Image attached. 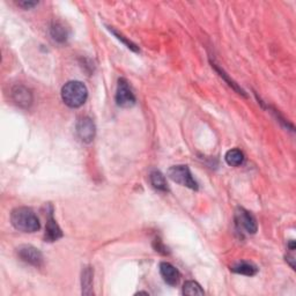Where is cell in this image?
I'll list each match as a JSON object with an SVG mask.
<instances>
[{
  "label": "cell",
  "instance_id": "cell-1",
  "mask_svg": "<svg viewBox=\"0 0 296 296\" xmlns=\"http://www.w3.org/2000/svg\"><path fill=\"white\" fill-rule=\"evenodd\" d=\"M11 221L15 229L24 232H35L41 228L37 215L33 209L28 207H17L13 209Z\"/></svg>",
  "mask_w": 296,
  "mask_h": 296
},
{
  "label": "cell",
  "instance_id": "cell-2",
  "mask_svg": "<svg viewBox=\"0 0 296 296\" xmlns=\"http://www.w3.org/2000/svg\"><path fill=\"white\" fill-rule=\"evenodd\" d=\"M88 97L87 87L81 81H69L61 88V98L70 108H79L84 104Z\"/></svg>",
  "mask_w": 296,
  "mask_h": 296
},
{
  "label": "cell",
  "instance_id": "cell-3",
  "mask_svg": "<svg viewBox=\"0 0 296 296\" xmlns=\"http://www.w3.org/2000/svg\"><path fill=\"white\" fill-rule=\"evenodd\" d=\"M168 176L172 181L189 187L191 190H198V183L192 177V174L187 165H173L168 170Z\"/></svg>",
  "mask_w": 296,
  "mask_h": 296
},
{
  "label": "cell",
  "instance_id": "cell-4",
  "mask_svg": "<svg viewBox=\"0 0 296 296\" xmlns=\"http://www.w3.org/2000/svg\"><path fill=\"white\" fill-rule=\"evenodd\" d=\"M16 252L21 261L29 264V265H33L35 267H41L43 265L42 252L33 245H21L16 249Z\"/></svg>",
  "mask_w": 296,
  "mask_h": 296
},
{
  "label": "cell",
  "instance_id": "cell-5",
  "mask_svg": "<svg viewBox=\"0 0 296 296\" xmlns=\"http://www.w3.org/2000/svg\"><path fill=\"white\" fill-rule=\"evenodd\" d=\"M116 103H117L118 107L122 108H130L136 103V96H134L131 87H130L126 80L123 78L118 80L117 92H116Z\"/></svg>",
  "mask_w": 296,
  "mask_h": 296
},
{
  "label": "cell",
  "instance_id": "cell-6",
  "mask_svg": "<svg viewBox=\"0 0 296 296\" xmlns=\"http://www.w3.org/2000/svg\"><path fill=\"white\" fill-rule=\"evenodd\" d=\"M236 225L239 226L242 229H244L248 234H256V231L258 229L257 221L256 218L251 214L249 210H246L242 207H239L236 210L235 214Z\"/></svg>",
  "mask_w": 296,
  "mask_h": 296
},
{
  "label": "cell",
  "instance_id": "cell-7",
  "mask_svg": "<svg viewBox=\"0 0 296 296\" xmlns=\"http://www.w3.org/2000/svg\"><path fill=\"white\" fill-rule=\"evenodd\" d=\"M77 133L80 140L84 143H89L94 140L96 133L95 124L89 117H82L77 124Z\"/></svg>",
  "mask_w": 296,
  "mask_h": 296
},
{
  "label": "cell",
  "instance_id": "cell-8",
  "mask_svg": "<svg viewBox=\"0 0 296 296\" xmlns=\"http://www.w3.org/2000/svg\"><path fill=\"white\" fill-rule=\"evenodd\" d=\"M12 98L21 108H29L33 103V94L25 86H15L12 89Z\"/></svg>",
  "mask_w": 296,
  "mask_h": 296
},
{
  "label": "cell",
  "instance_id": "cell-9",
  "mask_svg": "<svg viewBox=\"0 0 296 296\" xmlns=\"http://www.w3.org/2000/svg\"><path fill=\"white\" fill-rule=\"evenodd\" d=\"M160 273L161 276H162L163 280L170 286L177 285L179 279H181V273H179V271L174 265L167 262H162L160 264Z\"/></svg>",
  "mask_w": 296,
  "mask_h": 296
},
{
  "label": "cell",
  "instance_id": "cell-10",
  "mask_svg": "<svg viewBox=\"0 0 296 296\" xmlns=\"http://www.w3.org/2000/svg\"><path fill=\"white\" fill-rule=\"evenodd\" d=\"M62 237V231L60 227L58 226L57 221L52 215V209L49 212L47 226H46V234H44V240L46 242H55Z\"/></svg>",
  "mask_w": 296,
  "mask_h": 296
},
{
  "label": "cell",
  "instance_id": "cell-11",
  "mask_svg": "<svg viewBox=\"0 0 296 296\" xmlns=\"http://www.w3.org/2000/svg\"><path fill=\"white\" fill-rule=\"evenodd\" d=\"M93 277L94 271L91 266L84 267L81 274V286H82V294L83 295H92L93 294Z\"/></svg>",
  "mask_w": 296,
  "mask_h": 296
},
{
  "label": "cell",
  "instance_id": "cell-12",
  "mask_svg": "<svg viewBox=\"0 0 296 296\" xmlns=\"http://www.w3.org/2000/svg\"><path fill=\"white\" fill-rule=\"evenodd\" d=\"M231 271L235 273H239V274L242 276H246V277H252L257 273L258 268L256 265H253L252 263L249 262H240L235 264L234 266L231 267Z\"/></svg>",
  "mask_w": 296,
  "mask_h": 296
},
{
  "label": "cell",
  "instance_id": "cell-13",
  "mask_svg": "<svg viewBox=\"0 0 296 296\" xmlns=\"http://www.w3.org/2000/svg\"><path fill=\"white\" fill-rule=\"evenodd\" d=\"M50 31L53 39L57 42L62 43L69 37V29H67L61 22H55V24L51 26Z\"/></svg>",
  "mask_w": 296,
  "mask_h": 296
},
{
  "label": "cell",
  "instance_id": "cell-14",
  "mask_svg": "<svg viewBox=\"0 0 296 296\" xmlns=\"http://www.w3.org/2000/svg\"><path fill=\"white\" fill-rule=\"evenodd\" d=\"M225 160L228 164L231 165V167H239V165L244 162V154L242 153L240 150L234 148V150L227 152Z\"/></svg>",
  "mask_w": 296,
  "mask_h": 296
},
{
  "label": "cell",
  "instance_id": "cell-15",
  "mask_svg": "<svg viewBox=\"0 0 296 296\" xmlns=\"http://www.w3.org/2000/svg\"><path fill=\"white\" fill-rule=\"evenodd\" d=\"M151 183L153 187H155L156 190L159 191H168V185H167V181H165V177L160 172H153L151 174L150 176Z\"/></svg>",
  "mask_w": 296,
  "mask_h": 296
},
{
  "label": "cell",
  "instance_id": "cell-16",
  "mask_svg": "<svg viewBox=\"0 0 296 296\" xmlns=\"http://www.w3.org/2000/svg\"><path fill=\"white\" fill-rule=\"evenodd\" d=\"M184 295H204L205 291L196 281H186L183 286Z\"/></svg>",
  "mask_w": 296,
  "mask_h": 296
},
{
  "label": "cell",
  "instance_id": "cell-17",
  "mask_svg": "<svg viewBox=\"0 0 296 296\" xmlns=\"http://www.w3.org/2000/svg\"><path fill=\"white\" fill-rule=\"evenodd\" d=\"M108 29H109V30L111 31V33H113V34L116 36V37H117V38L119 39V41H122L129 49H131V50L136 51V52H139V49H138V47L136 46V44H133L131 41H129V39L125 38L123 35H120L119 33H117V31L111 28V27H109V28H108Z\"/></svg>",
  "mask_w": 296,
  "mask_h": 296
},
{
  "label": "cell",
  "instance_id": "cell-18",
  "mask_svg": "<svg viewBox=\"0 0 296 296\" xmlns=\"http://www.w3.org/2000/svg\"><path fill=\"white\" fill-rule=\"evenodd\" d=\"M17 4H19V6H21L22 8H25V10H30V8H33L37 5L38 3L29 2V0H24V2H19Z\"/></svg>",
  "mask_w": 296,
  "mask_h": 296
},
{
  "label": "cell",
  "instance_id": "cell-19",
  "mask_svg": "<svg viewBox=\"0 0 296 296\" xmlns=\"http://www.w3.org/2000/svg\"><path fill=\"white\" fill-rule=\"evenodd\" d=\"M288 246H289V249H290L291 251H294V250H295V242H294V241H289Z\"/></svg>",
  "mask_w": 296,
  "mask_h": 296
},
{
  "label": "cell",
  "instance_id": "cell-20",
  "mask_svg": "<svg viewBox=\"0 0 296 296\" xmlns=\"http://www.w3.org/2000/svg\"><path fill=\"white\" fill-rule=\"evenodd\" d=\"M287 261H291V262H294V259L293 258H289V257H287ZM290 266L291 267H295V265H294V263H290Z\"/></svg>",
  "mask_w": 296,
  "mask_h": 296
}]
</instances>
